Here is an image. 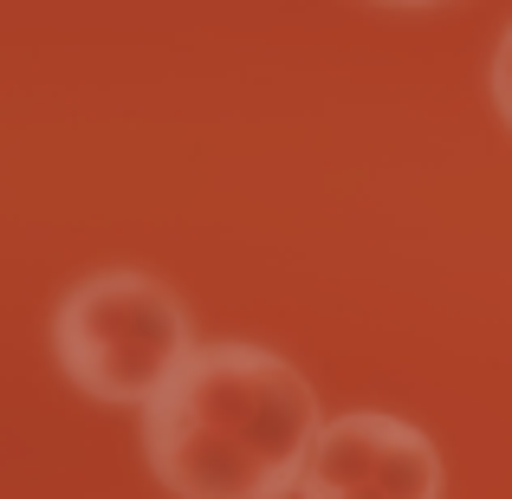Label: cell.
<instances>
[{
	"mask_svg": "<svg viewBox=\"0 0 512 499\" xmlns=\"http://www.w3.org/2000/svg\"><path fill=\"white\" fill-rule=\"evenodd\" d=\"M52 357L65 383L91 402H137L150 409L195 357V325L182 299L150 273H91L52 312Z\"/></svg>",
	"mask_w": 512,
	"mask_h": 499,
	"instance_id": "2",
	"label": "cell"
},
{
	"mask_svg": "<svg viewBox=\"0 0 512 499\" xmlns=\"http://www.w3.org/2000/svg\"><path fill=\"white\" fill-rule=\"evenodd\" d=\"M325 435L318 396L266 344H195L143 409V461L175 499H292Z\"/></svg>",
	"mask_w": 512,
	"mask_h": 499,
	"instance_id": "1",
	"label": "cell"
},
{
	"mask_svg": "<svg viewBox=\"0 0 512 499\" xmlns=\"http://www.w3.org/2000/svg\"><path fill=\"white\" fill-rule=\"evenodd\" d=\"M493 104H500V117H506V130H512V26H506L500 52H493Z\"/></svg>",
	"mask_w": 512,
	"mask_h": 499,
	"instance_id": "4",
	"label": "cell"
},
{
	"mask_svg": "<svg viewBox=\"0 0 512 499\" xmlns=\"http://www.w3.org/2000/svg\"><path fill=\"white\" fill-rule=\"evenodd\" d=\"M299 499H441V454L402 415H338L318 435Z\"/></svg>",
	"mask_w": 512,
	"mask_h": 499,
	"instance_id": "3",
	"label": "cell"
}]
</instances>
